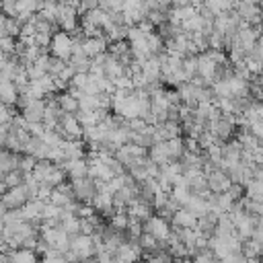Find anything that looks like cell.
<instances>
[{"label": "cell", "instance_id": "cell-1", "mask_svg": "<svg viewBox=\"0 0 263 263\" xmlns=\"http://www.w3.org/2000/svg\"><path fill=\"white\" fill-rule=\"evenodd\" d=\"M47 51H49V55L68 62L70 55H72V37H70V33H66V31L51 33V41H49Z\"/></svg>", "mask_w": 263, "mask_h": 263}, {"label": "cell", "instance_id": "cell-2", "mask_svg": "<svg viewBox=\"0 0 263 263\" xmlns=\"http://www.w3.org/2000/svg\"><path fill=\"white\" fill-rule=\"evenodd\" d=\"M55 25L60 27V31L72 33L78 29V12L72 4H64L58 2V12H55Z\"/></svg>", "mask_w": 263, "mask_h": 263}, {"label": "cell", "instance_id": "cell-3", "mask_svg": "<svg viewBox=\"0 0 263 263\" xmlns=\"http://www.w3.org/2000/svg\"><path fill=\"white\" fill-rule=\"evenodd\" d=\"M142 232L152 234L156 240H166V236L171 232V224L164 218H160L158 214H152L150 218H146L142 222Z\"/></svg>", "mask_w": 263, "mask_h": 263}, {"label": "cell", "instance_id": "cell-4", "mask_svg": "<svg viewBox=\"0 0 263 263\" xmlns=\"http://www.w3.org/2000/svg\"><path fill=\"white\" fill-rule=\"evenodd\" d=\"M70 187H72V193L74 197L80 201V203H90L92 195H95V183L90 177H78V179H70Z\"/></svg>", "mask_w": 263, "mask_h": 263}, {"label": "cell", "instance_id": "cell-5", "mask_svg": "<svg viewBox=\"0 0 263 263\" xmlns=\"http://www.w3.org/2000/svg\"><path fill=\"white\" fill-rule=\"evenodd\" d=\"M70 251L76 253L78 261H84V259L95 257V249H92V240H90V236L80 234V232L74 234V236H70Z\"/></svg>", "mask_w": 263, "mask_h": 263}, {"label": "cell", "instance_id": "cell-6", "mask_svg": "<svg viewBox=\"0 0 263 263\" xmlns=\"http://www.w3.org/2000/svg\"><path fill=\"white\" fill-rule=\"evenodd\" d=\"M234 12L247 25H259V21H261L259 4H251V2H245V0H234Z\"/></svg>", "mask_w": 263, "mask_h": 263}, {"label": "cell", "instance_id": "cell-7", "mask_svg": "<svg viewBox=\"0 0 263 263\" xmlns=\"http://www.w3.org/2000/svg\"><path fill=\"white\" fill-rule=\"evenodd\" d=\"M27 199H29V197H27V191H25L23 183L16 185V187H8V189L0 195V201L4 203L6 210H16V208H21Z\"/></svg>", "mask_w": 263, "mask_h": 263}, {"label": "cell", "instance_id": "cell-8", "mask_svg": "<svg viewBox=\"0 0 263 263\" xmlns=\"http://www.w3.org/2000/svg\"><path fill=\"white\" fill-rule=\"evenodd\" d=\"M90 205H92L101 216L109 218V216L115 212V210H113V193H109V191H105V189L95 191V195H92V199H90Z\"/></svg>", "mask_w": 263, "mask_h": 263}, {"label": "cell", "instance_id": "cell-9", "mask_svg": "<svg viewBox=\"0 0 263 263\" xmlns=\"http://www.w3.org/2000/svg\"><path fill=\"white\" fill-rule=\"evenodd\" d=\"M107 47H109V41H107L105 35L84 37V39H82V51H84V55H88V58H95V55H99V53H105Z\"/></svg>", "mask_w": 263, "mask_h": 263}, {"label": "cell", "instance_id": "cell-10", "mask_svg": "<svg viewBox=\"0 0 263 263\" xmlns=\"http://www.w3.org/2000/svg\"><path fill=\"white\" fill-rule=\"evenodd\" d=\"M205 179H208V187H210V191L212 193H222V191H226L228 187H230V177L222 171V168H214L210 175H205Z\"/></svg>", "mask_w": 263, "mask_h": 263}, {"label": "cell", "instance_id": "cell-11", "mask_svg": "<svg viewBox=\"0 0 263 263\" xmlns=\"http://www.w3.org/2000/svg\"><path fill=\"white\" fill-rule=\"evenodd\" d=\"M43 109H45V101H43V99H31V101L21 109V115L25 117L27 123L41 121V119H43Z\"/></svg>", "mask_w": 263, "mask_h": 263}, {"label": "cell", "instance_id": "cell-12", "mask_svg": "<svg viewBox=\"0 0 263 263\" xmlns=\"http://www.w3.org/2000/svg\"><path fill=\"white\" fill-rule=\"evenodd\" d=\"M60 168L66 173L68 179L86 177V158H68L60 164Z\"/></svg>", "mask_w": 263, "mask_h": 263}, {"label": "cell", "instance_id": "cell-13", "mask_svg": "<svg viewBox=\"0 0 263 263\" xmlns=\"http://www.w3.org/2000/svg\"><path fill=\"white\" fill-rule=\"evenodd\" d=\"M195 224H197V216L191 214L183 205L179 210H175L173 216H171V226H177V228H195Z\"/></svg>", "mask_w": 263, "mask_h": 263}, {"label": "cell", "instance_id": "cell-14", "mask_svg": "<svg viewBox=\"0 0 263 263\" xmlns=\"http://www.w3.org/2000/svg\"><path fill=\"white\" fill-rule=\"evenodd\" d=\"M60 148H62V154L66 160L68 158H84V154H86L82 140H62Z\"/></svg>", "mask_w": 263, "mask_h": 263}, {"label": "cell", "instance_id": "cell-15", "mask_svg": "<svg viewBox=\"0 0 263 263\" xmlns=\"http://www.w3.org/2000/svg\"><path fill=\"white\" fill-rule=\"evenodd\" d=\"M103 74H105V78H109V80H115V78H119L121 74H123V64L117 60V58H113L109 51L105 53V60H103Z\"/></svg>", "mask_w": 263, "mask_h": 263}, {"label": "cell", "instance_id": "cell-16", "mask_svg": "<svg viewBox=\"0 0 263 263\" xmlns=\"http://www.w3.org/2000/svg\"><path fill=\"white\" fill-rule=\"evenodd\" d=\"M8 263H39V255L29 249H8Z\"/></svg>", "mask_w": 263, "mask_h": 263}, {"label": "cell", "instance_id": "cell-17", "mask_svg": "<svg viewBox=\"0 0 263 263\" xmlns=\"http://www.w3.org/2000/svg\"><path fill=\"white\" fill-rule=\"evenodd\" d=\"M55 103L62 109V113H76L78 111V99H74L68 90L55 92Z\"/></svg>", "mask_w": 263, "mask_h": 263}, {"label": "cell", "instance_id": "cell-18", "mask_svg": "<svg viewBox=\"0 0 263 263\" xmlns=\"http://www.w3.org/2000/svg\"><path fill=\"white\" fill-rule=\"evenodd\" d=\"M148 158L156 164H164L168 160V152H166V140H160V142H154L150 148H148Z\"/></svg>", "mask_w": 263, "mask_h": 263}, {"label": "cell", "instance_id": "cell-19", "mask_svg": "<svg viewBox=\"0 0 263 263\" xmlns=\"http://www.w3.org/2000/svg\"><path fill=\"white\" fill-rule=\"evenodd\" d=\"M113 257H115V259H119V261H123V263H140V255L132 249V245H129L127 240H125V242H121V245L115 249Z\"/></svg>", "mask_w": 263, "mask_h": 263}, {"label": "cell", "instance_id": "cell-20", "mask_svg": "<svg viewBox=\"0 0 263 263\" xmlns=\"http://www.w3.org/2000/svg\"><path fill=\"white\" fill-rule=\"evenodd\" d=\"M183 208H187L191 214H195V216L199 218V216H203V214L208 212V201H205V197L191 193V195L187 197V201H185V205H183Z\"/></svg>", "mask_w": 263, "mask_h": 263}, {"label": "cell", "instance_id": "cell-21", "mask_svg": "<svg viewBox=\"0 0 263 263\" xmlns=\"http://www.w3.org/2000/svg\"><path fill=\"white\" fill-rule=\"evenodd\" d=\"M16 97H18V90H16V86H14L10 80H0V101H2L4 105H10V107H14V103H16Z\"/></svg>", "mask_w": 263, "mask_h": 263}, {"label": "cell", "instance_id": "cell-22", "mask_svg": "<svg viewBox=\"0 0 263 263\" xmlns=\"http://www.w3.org/2000/svg\"><path fill=\"white\" fill-rule=\"evenodd\" d=\"M245 197L253 201H263V181L261 179H251L245 185Z\"/></svg>", "mask_w": 263, "mask_h": 263}, {"label": "cell", "instance_id": "cell-23", "mask_svg": "<svg viewBox=\"0 0 263 263\" xmlns=\"http://www.w3.org/2000/svg\"><path fill=\"white\" fill-rule=\"evenodd\" d=\"M166 152H168V160H179L181 154L185 152V148H183V138H181V136H175V138L166 140Z\"/></svg>", "mask_w": 263, "mask_h": 263}, {"label": "cell", "instance_id": "cell-24", "mask_svg": "<svg viewBox=\"0 0 263 263\" xmlns=\"http://www.w3.org/2000/svg\"><path fill=\"white\" fill-rule=\"evenodd\" d=\"M109 224L115 228V230H125L127 228V214L123 210H115L111 216H109Z\"/></svg>", "mask_w": 263, "mask_h": 263}, {"label": "cell", "instance_id": "cell-25", "mask_svg": "<svg viewBox=\"0 0 263 263\" xmlns=\"http://www.w3.org/2000/svg\"><path fill=\"white\" fill-rule=\"evenodd\" d=\"M41 140H43L49 148H55V146H60V144H62V140H64V138H62L55 129H45V132L41 134Z\"/></svg>", "mask_w": 263, "mask_h": 263}, {"label": "cell", "instance_id": "cell-26", "mask_svg": "<svg viewBox=\"0 0 263 263\" xmlns=\"http://www.w3.org/2000/svg\"><path fill=\"white\" fill-rule=\"evenodd\" d=\"M72 199H76V197H70V195H66V193H62V191L53 189L47 201H49V203H53V205H58V208H64V205H66L68 201H72Z\"/></svg>", "mask_w": 263, "mask_h": 263}, {"label": "cell", "instance_id": "cell-27", "mask_svg": "<svg viewBox=\"0 0 263 263\" xmlns=\"http://www.w3.org/2000/svg\"><path fill=\"white\" fill-rule=\"evenodd\" d=\"M60 212H62V208H58V205L45 201V203H43V210H41V222L51 220V218H60Z\"/></svg>", "mask_w": 263, "mask_h": 263}, {"label": "cell", "instance_id": "cell-28", "mask_svg": "<svg viewBox=\"0 0 263 263\" xmlns=\"http://www.w3.org/2000/svg\"><path fill=\"white\" fill-rule=\"evenodd\" d=\"M23 171H18V168H14V171H8L6 175H4V183H6V187H16V185H21L23 183Z\"/></svg>", "mask_w": 263, "mask_h": 263}, {"label": "cell", "instance_id": "cell-29", "mask_svg": "<svg viewBox=\"0 0 263 263\" xmlns=\"http://www.w3.org/2000/svg\"><path fill=\"white\" fill-rule=\"evenodd\" d=\"M18 31H21V23H18L14 16H6L4 33H6V35H10V37H18Z\"/></svg>", "mask_w": 263, "mask_h": 263}, {"label": "cell", "instance_id": "cell-30", "mask_svg": "<svg viewBox=\"0 0 263 263\" xmlns=\"http://www.w3.org/2000/svg\"><path fill=\"white\" fill-rule=\"evenodd\" d=\"M62 181H66V173H64L60 166H53V171L49 173V177L45 179V183L51 185V187H55V185H60Z\"/></svg>", "mask_w": 263, "mask_h": 263}, {"label": "cell", "instance_id": "cell-31", "mask_svg": "<svg viewBox=\"0 0 263 263\" xmlns=\"http://www.w3.org/2000/svg\"><path fill=\"white\" fill-rule=\"evenodd\" d=\"M86 82H88V72H74V76L70 78V86H76L78 90H82L84 86H86Z\"/></svg>", "mask_w": 263, "mask_h": 263}, {"label": "cell", "instance_id": "cell-32", "mask_svg": "<svg viewBox=\"0 0 263 263\" xmlns=\"http://www.w3.org/2000/svg\"><path fill=\"white\" fill-rule=\"evenodd\" d=\"M33 164H35V158L33 156H29V154H18V171H23V173H31L33 171Z\"/></svg>", "mask_w": 263, "mask_h": 263}, {"label": "cell", "instance_id": "cell-33", "mask_svg": "<svg viewBox=\"0 0 263 263\" xmlns=\"http://www.w3.org/2000/svg\"><path fill=\"white\" fill-rule=\"evenodd\" d=\"M49 41H51V33H35V37H33V43L41 49H47Z\"/></svg>", "mask_w": 263, "mask_h": 263}, {"label": "cell", "instance_id": "cell-34", "mask_svg": "<svg viewBox=\"0 0 263 263\" xmlns=\"http://www.w3.org/2000/svg\"><path fill=\"white\" fill-rule=\"evenodd\" d=\"M226 193L236 201V199H240V197L245 195V187H242L240 183H230V187L226 189Z\"/></svg>", "mask_w": 263, "mask_h": 263}, {"label": "cell", "instance_id": "cell-35", "mask_svg": "<svg viewBox=\"0 0 263 263\" xmlns=\"http://www.w3.org/2000/svg\"><path fill=\"white\" fill-rule=\"evenodd\" d=\"M0 12H4L6 16H14L16 14V0H2Z\"/></svg>", "mask_w": 263, "mask_h": 263}, {"label": "cell", "instance_id": "cell-36", "mask_svg": "<svg viewBox=\"0 0 263 263\" xmlns=\"http://www.w3.org/2000/svg\"><path fill=\"white\" fill-rule=\"evenodd\" d=\"M27 132H29V136H37V138H41V134L45 132V127H43L41 121H33V123H27Z\"/></svg>", "mask_w": 263, "mask_h": 263}, {"label": "cell", "instance_id": "cell-37", "mask_svg": "<svg viewBox=\"0 0 263 263\" xmlns=\"http://www.w3.org/2000/svg\"><path fill=\"white\" fill-rule=\"evenodd\" d=\"M51 191H53V187H51V185H47V183H39V189H37V199L47 201V199H49V195H51Z\"/></svg>", "mask_w": 263, "mask_h": 263}, {"label": "cell", "instance_id": "cell-38", "mask_svg": "<svg viewBox=\"0 0 263 263\" xmlns=\"http://www.w3.org/2000/svg\"><path fill=\"white\" fill-rule=\"evenodd\" d=\"M220 261H224V263H245L247 257L242 253H226L224 259H220Z\"/></svg>", "mask_w": 263, "mask_h": 263}, {"label": "cell", "instance_id": "cell-39", "mask_svg": "<svg viewBox=\"0 0 263 263\" xmlns=\"http://www.w3.org/2000/svg\"><path fill=\"white\" fill-rule=\"evenodd\" d=\"M72 76H74V70H72V66L66 62V66L60 70V74H58L55 78H60L62 82H70V78H72Z\"/></svg>", "mask_w": 263, "mask_h": 263}, {"label": "cell", "instance_id": "cell-40", "mask_svg": "<svg viewBox=\"0 0 263 263\" xmlns=\"http://www.w3.org/2000/svg\"><path fill=\"white\" fill-rule=\"evenodd\" d=\"M95 259H97V263H113V253H109V251H101V253L95 255Z\"/></svg>", "mask_w": 263, "mask_h": 263}, {"label": "cell", "instance_id": "cell-41", "mask_svg": "<svg viewBox=\"0 0 263 263\" xmlns=\"http://www.w3.org/2000/svg\"><path fill=\"white\" fill-rule=\"evenodd\" d=\"M171 6H191V0H168Z\"/></svg>", "mask_w": 263, "mask_h": 263}, {"label": "cell", "instance_id": "cell-42", "mask_svg": "<svg viewBox=\"0 0 263 263\" xmlns=\"http://www.w3.org/2000/svg\"><path fill=\"white\" fill-rule=\"evenodd\" d=\"M4 23H6V14L0 12V35H6V33H4Z\"/></svg>", "mask_w": 263, "mask_h": 263}, {"label": "cell", "instance_id": "cell-43", "mask_svg": "<svg viewBox=\"0 0 263 263\" xmlns=\"http://www.w3.org/2000/svg\"><path fill=\"white\" fill-rule=\"evenodd\" d=\"M6 60H8V55H6V53H2V51H0V68H2V66H4V64H6Z\"/></svg>", "mask_w": 263, "mask_h": 263}, {"label": "cell", "instance_id": "cell-44", "mask_svg": "<svg viewBox=\"0 0 263 263\" xmlns=\"http://www.w3.org/2000/svg\"><path fill=\"white\" fill-rule=\"evenodd\" d=\"M245 263H261V259H259V257H249Z\"/></svg>", "mask_w": 263, "mask_h": 263}, {"label": "cell", "instance_id": "cell-45", "mask_svg": "<svg viewBox=\"0 0 263 263\" xmlns=\"http://www.w3.org/2000/svg\"><path fill=\"white\" fill-rule=\"evenodd\" d=\"M212 263H224V261H220V259H212Z\"/></svg>", "mask_w": 263, "mask_h": 263}, {"label": "cell", "instance_id": "cell-46", "mask_svg": "<svg viewBox=\"0 0 263 263\" xmlns=\"http://www.w3.org/2000/svg\"><path fill=\"white\" fill-rule=\"evenodd\" d=\"M113 263H123V261H119V259H115V257H113Z\"/></svg>", "mask_w": 263, "mask_h": 263}]
</instances>
